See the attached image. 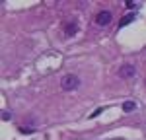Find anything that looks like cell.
<instances>
[{"label": "cell", "instance_id": "6da1fadb", "mask_svg": "<svg viewBox=\"0 0 146 140\" xmlns=\"http://www.w3.org/2000/svg\"><path fill=\"white\" fill-rule=\"evenodd\" d=\"M78 86H80V78L76 74H66V76H62V80H60V88H62L64 92L78 90Z\"/></svg>", "mask_w": 146, "mask_h": 140}, {"label": "cell", "instance_id": "7a4b0ae2", "mask_svg": "<svg viewBox=\"0 0 146 140\" xmlns=\"http://www.w3.org/2000/svg\"><path fill=\"white\" fill-rule=\"evenodd\" d=\"M119 76L125 78V80H131V78L136 76V68L133 66V64H123V66L119 68Z\"/></svg>", "mask_w": 146, "mask_h": 140}, {"label": "cell", "instance_id": "3957f363", "mask_svg": "<svg viewBox=\"0 0 146 140\" xmlns=\"http://www.w3.org/2000/svg\"><path fill=\"white\" fill-rule=\"evenodd\" d=\"M111 20H113V14L109 10H101L96 16V23L98 25H107V23H111Z\"/></svg>", "mask_w": 146, "mask_h": 140}, {"label": "cell", "instance_id": "277c9868", "mask_svg": "<svg viewBox=\"0 0 146 140\" xmlns=\"http://www.w3.org/2000/svg\"><path fill=\"white\" fill-rule=\"evenodd\" d=\"M78 33V23L76 22H66L64 23V35L66 37H74Z\"/></svg>", "mask_w": 146, "mask_h": 140}, {"label": "cell", "instance_id": "5b68a950", "mask_svg": "<svg viewBox=\"0 0 146 140\" xmlns=\"http://www.w3.org/2000/svg\"><path fill=\"white\" fill-rule=\"evenodd\" d=\"M135 14H127V16H125V18H121V23H119V25H121V27H125V25H129V23L131 22H135Z\"/></svg>", "mask_w": 146, "mask_h": 140}, {"label": "cell", "instance_id": "8992f818", "mask_svg": "<svg viewBox=\"0 0 146 140\" xmlns=\"http://www.w3.org/2000/svg\"><path fill=\"white\" fill-rule=\"evenodd\" d=\"M136 109V101H125L123 103V111L125 113H131V111H135Z\"/></svg>", "mask_w": 146, "mask_h": 140}, {"label": "cell", "instance_id": "52a82bcc", "mask_svg": "<svg viewBox=\"0 0 146 140\" xmlns=\"http://www.w3.org/2000/svg\"><path fill=\"white\" fill-rule=\"evenodd\" d=\"M2 119H4V121H10V119H12V113H8V111H2Z\"/></svg>", "mask_w": 146, "mask_h": 140}, {"label": "cell", "instance_id": "ba28073f", "mask_svg": "<svg viewBox=\"0 0 146 140\" xmlns=\"http://www.w3.org/2000/svg\"><path fill=\"white\" fill-rule=\"evenodd\" d=\"M101 111H103V109H101V107H98V109H96V111H94V113H92L90 117H98V115H100V113H101Z\"/></svg>", "mask_w": 146, "mask_h": 140}, {"label": "cell", "instance_id": "9c48e42d", "mask_svg": "<svg viewBox=\"0 0 146 140\" xmlns=\"http://www.w3.org/2000/svg\"><path fill=\"white\" fill-rule=\"evenodd\" d=\"M20 130H22L23 134H31L33 132V128H20Z\"/></svg>", "mask_w": 146, "mask_h": 140}, {"label": "cell", "instance_id": "30bf717a", "mask_svg": "<svg viewBox=\"0 0 146 140\" xmlns=\"http://www.w3.org/2000/svg\"><path fill=\"white\" fill-rule=\"evenodd\" d=\"M125 4H127V8H135V6H136V2H131V0H129V2H125Z\"/></svg>", "mask_w": 146, "mask_h": 140}]
</instances>
